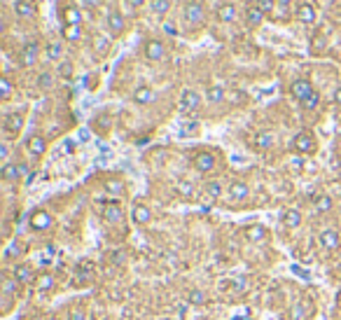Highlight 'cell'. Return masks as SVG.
Wrapping results in <instances>:
<instances>
[{
  "label": "cell",
  "mask_w": 341,
  "mask_h": 320,
  "mask_svg": "<svg viewBox=\"0 0 341 320\" xmlns=\"http://www.w3.org/2000/svg\"><path fill=\"white\" fill-rule=\"evenodd\" d=\"M318 243L320 248H325V250H339L341 248V236H339V231L332 227H327L320 231V236H318Z\"/></svg>",
  "instance_id": "18"
},
{
  "label": "cell",
  "mask_w": 341,
  "mask_h": 320,
  "mask_svg": "<svg viewBox=\"0 0 341 320\" xmlns=\"http://www.w3.org/2000/svg\"><path fill=\"white\" fill-rule=\"evenodd\" d=\"M178 190L182 192V194H187V197H192V194H194V187H192L189 183H180V185H178Z\"/></svg>",
  "instance_id": "45"
},
{
  "label": "cell",
  "mask_w": 341,
  "mask_h": 320,
  "mask_svg": "<svg viewBox=\"0 0 341 320\" xmlns=\"http://www.w3.org/2000/svg\"><path fill=\"white\" fill-rule=\"evenodd\" d=\"M264 12L257 5H253V7H248L246 9V21H248V26H253V28H257V26H262V21H264Z\"/></svg>",
  "instance_id": "30"
},
{
  "label": "cell",
  "mask_w": 341,
  "mask_h": 320,
  "mask_svg": "<svg viewBox=\"0 0 341 320\" xmlns=\"http://www.w3.org/2000/svg\"><path fill=\"white\" fill-rule=\"evenodd\" d=\"M54 87V75L52 73H40L38 75V89H42V92H47V89H52Z\"/></svg>",
  "instance_id": "38"
},
{
  "label": "cell",
  "mask_w": 341,
  "mask_h": 320,
  "mask_svg": "<svg viewBox=\"0 0 341 320\" xmlns=\"http://www.w3.org/2000/svg\"><path fill=\"white\" fill-rule=\"evenodd\" d=\"M152 211H150V206H145V204H133L131 208V220L133 224H138V227H145V224H150L152 222Z\"/></svg>",
  "instance_id": "21"
},
{
  "label": "cell",
  "mask_w": 341,
  "mask_h": 320,
  "mask_svg": "<svg viewBox=\"0 0 341 320\" xmlns=\"http://www.w3.org/2000/svg\"><path fill=\"white\" fill-rule=\"evenodd\" d=\"M334 106L341 107V87H337V92H334Z\"/></svg>",
  "instance_id": "50"
},
{
  "label": "cell",
  "mask_w": 341,
  "mask_h": 320,
  "mask_svg": "<svg viewBox=\"0 0 341 320\" xmlns=\"http://www.w3.org/2000/svg\"><path fill=\"white\" fill-rule=\"evenodd\" d=\"M337 302H339V306H341V292H339V297H337Z\"/></svg>",
  "instance_id": "53"
},
{
  "label": "cell",
  "mask_w": 341,
  "mask_h": 320,
  "mask_svg": "<svg viewBox=\"0 0 341 320\" xmlns=\"http://www.w3.org/2000/svg\"><path fill=\"white\" fill-rule=\"evenodd\" d=\"M101 217L108 224H117V222L124 220V211L119 206V201H108V204H103L101 206Z\"/></svg>",
  "instance_id": "14"
},
{
  "label": "cell",
  "mask_w": 341,
  "mask_h": 320,
  "mask_svg": "<svg viewBox=\"0 0 341 320\" xmlns=\"http://www.w3.org/2000/svg\"><path fill=\"white\" fill-rule=\"evenodd\" d=\"M227 197H229V201H246V199L250 197L248 183H243V180H232L229 187H227Z\"/></svg>",
  "instance_id": "20"
},
{
  "label": "cell",
  "mask_w": 341,
  "mask_h": 320,
  "mask_svg": "<svg viewBox=\"0 0 341 320\" xmlns=\"http://www.w3.org/2000/svg\"><path fill=\"white\" fill-rule=\"evenodd\" d=\"M12 276L16 278V283L19 285H33V281H35V271H33V267L28 264V262H16L14 267H12Z\"/></svg>",
  "instance_id": "11"
},
{
  "label": "cell",
  "mask_w": 341,
  "mask_h": 320,
  "mask_svg": "<svg viewBox=\"0 0 341 320\" xmlns=\"http://www.w3.org/2000/svg\"><path fill=\"white\" fill-rule=\"evenodd\" d=\"M0 157H2V159L7 161V157H9V145H7V140H5V143L0 145Z\"/></svg>",
  "instance_id": "48"
},
{
  "label": "cell",
  "mask_w": 341,
  "mask_h": 320,
  "mask_svg": "<svg viewBox=\"0 0 341 320\" xmlns=\"http://www.w3.org/2000/svg\"><path fill=\"white\" fill-rule=\"evenodd\" d=\"M313 313V306L309 302H295L283 316V320H309Z\"/></svg>",
  "instance_id": "15"
},
{
  "label": "cell",
  "mask_w": 341,
  "mask_h": 320,
  "mask_svg": "<svg viewBox=\"0 0 341 320\" xmlns=\"http://www.w3.org/2000/svg\"><path fill=\"white\" fill-rule=\"evenodd\" d=\"M45 56H47V61H52V63H61L63 59V45L61 42H47L45 47Z\"/></svg>",
  "instance_id": "29"
},
{
  "label": "cell",
  "mask_w": 341,
  "mask_h": 320,
  "mask_svg": "<svg viewBox=\"0 0 341 320\" xmlns=\"http://www.w3.org/2000/svg\"><path fill=\"white\" fill-rule=\"evenodd\" d=\"M56 73H59L61 77H70V75H73V63H70V61H61V63H59V68H56Z\"/></svg>",
  "instance_id": "43"
},
{
  "label": "cell",
  "mask_w": 341,
  "mask_h": 320,
  "mask_svg": "<svg viewBox=\"0 0 341 320\" xmlns=\"http://www.w3.org/2000/svg\"><path fill=\"white\" fill-rule=\"evenodd\" d=\"M325 35H316V38L311 40V52H323L325 49Z\"/></svg>",
  "instance_id": "42"
},
{
  "label": "cell",
  "mask_w": 341,
  "mask_h": 320,
  "mask_svg": "<svg viewBox=\"0 0 341 320\" xmlns=\"http://www.w3.org/2000/svg\"><path fill=\"white\" fill-rule=\"evenodd\" d=\"M290 150L295 154H313L318 150V140H316V136H313L311 131H299V133L292 138Z\"/></svg>",
  "instance_id": "2"
},
{
  "label": "cell",
  "mask_w": 341,
  "mask_h": 320,
  "mask_svg": "<svg viewBox=\"0 0 341 320\" xmlns=\"http://www.w3.org/2000/svg\"><path fill=\"white\" fill-rule=\"evenodd\" d=\"M143 54H145L148 61H164V59H166V45H164L162 40L150 38V40H145V45H143Z\"/></svg>",
  "instance_id": "9"
},
{
  "label": "cell",
  "mask_w": 341,
  "mask_h": 320,
  "mask_svg": "<svg viewBox=\"0 0 341 320\" xmlns=\"http://www.w3.org/2000/svg\"><path fill=\"white\" fill-rule=\"evenodd\" d=\"M280 222H283L285 229H297L302 224V213H299L297 208H287V211H283V215H280Z\"/></svg>",
  "instance_id": "25"
},
{
  "label": "cell",
  "mask_w": 341,
  "mask_h": 320,
  "mask_svg": "<svg viewBox=\"0 0 341 320\" xmlns=\"http://www.w3.org/2000/svg\"><path fill=\"white\" fill-rule=\"evenodd\" d=\"M33 288L38 290V292H52V290L56 288V276L52 274V271H40L38 276H35V281H33Z\"/></svg>",
  "instance_id": "22"
},
{
  "label": "cell",
  "mask_w": 341,
  "mask_h": 320,
  "mask_svg": "<svg viewBox=\"0 0 341 320\" xmlns=\"http://www.w3.org/2000/svg\"><path fill=\"white\" fill-rule=\"evenodd\" d=\"M108 31H110V35H112V38L124 35L126 21H124V14H122L119 9H110V12H108Z\"/></svg>",
  "instance_id": "17"
},
{
  "label": "cell",
  "mask_w": 341,
  "mask_h": 320,
  "mask_svg": "<svg viewBox=\"0 0 341 320\" xmlns=\"http://www.w3.org/2000/svg\"><path fill=\"white\" fill-rule=\"evenodd\" d=\"M26 150H28V154H31L33 159H42L45 152H47V138L40 136V133L28 136V140H26Z\"/></svg>",
  "instance_id": "16"
},
{
  "label": "cell",
  "mask_w": 341,
  "mask_h": 320,
  "mask_svg": "<svg viewBox=\"0 0 341 320\" xmlns=\"http://www.w3.org/2000/svg\"><path fill=\"white\" fill-rule=\"evenodd\" d=\"M101 5H103V0H85V7H93V9H96V7H101Z\"/></svg>",
  "instance_id": "49"
},
{
  "label": "cell",
  "mask_w": 341,
  "mask_h": 320,
  "mask_svg": "<svg viewBox=\"0 0 341 320\" xmlns=\"http://www.w3.org/2000/svg\"><path fill=\"white\" fill-rule=\"evenodd\" d=\"M93 276H96V264H93L91 259H82V262H78V267H75V283L89 285V283L93 281Z\"/></svg>",
  "instance_id": "12"
},
{
  "label": "cell",
  "mask_w": 341,
  "mask_h": 320,
  "mask_svg": "<svg viewBox=\"0 0 341 320\" xmlns=\"http://www.w3.org/2000/svg\"><path fill=\"white\" fill-rule=\"evenodd\" d=\"M311 204H313V208H316L318 213H330V211L334 208V199L330 197V194L318 192V194H313V197H311Z\"/></svg>",
  "instance_id": "24"
},
{
  "label": "cell",
  "mask_w": 341,
  "mask_h": 320,
  "mask_svg": "<svg viewBox=\"0 0 341 320\" xmlns=\"http://www.w3.org/2000/svg\"><path fill=\"white\" fill-rule=\"evenodd\" d=\"M40 42L38 40H31V42H26V45L19 49V66H23V68H31V66H35L38 63V56H40Z\"/></svg>",
  "instance_id": "7"
},
{
  "label": "cell",
  "mask_w": 341,
  "mask_h": 320,
  "mask_svg": "<svg viewBox=\"0 0 341 320\" xmlns=\"http://www.w3.org/2000/svg\"><path fill=\"white\" fill-rule=\"evenodd\" d=\"M192 166L199 171V173H213L217 166L215 152L213 150H196L192 154Z\"/></svg>",
  "instance_id": "5"
},
{
  "label": "cell",
  "mask_w": 341,
  "mask_h": 320,
  "mask_svg": "<svg viewBox=\"0 0 341 320\" xmlns=\"http://www.w3.org/2000/svg\"><path fill=\"white\" fill-rule=\"evenodd\" d=\"M236 7H234L232 2H227V5H222V7L217 9V16H220V21H225V23H232L236 21Z\"/></svg>",
  "instance_id": "36"
},
{
  "label": "cell",
  "mask_w": 341,
  "mask_h": 320,
  "mask_svg": "<svg viewBox=\"0 0 341 320\" xmlns=\"http://www.w3.org/2000/svg\"><path fill=\"white\" fill-rule=\"evenodd\" d=\"M12 92H14V87H12V80H9V77H2V80H0V99H2V101H9Z\"/></svg>",
  "instance_id": "40"
},
{
  "label": "cell",
  "mask_w": 341,
  "mask_h": 320,
  "mask_svg": "<svg viewBox=\"0 0 341 320\" xmlns=\"http://www.w3.org/2000/svg\"><path fill=\"white\" fill-rule=\"evenodd\" d=\"M243 236L250 243H266L271 238V231L264 227V224H246L243 227Z\"/></svg>",
  "instance_id": "10"
},
{
  "label": "cell",
  "mask_w": 341,
  "mask_h": 320,
  "mask_svg": "<svg viewBox=\"0 0 341 320\" xmlns=\"http://www.w3.org/2000/svg\"><path fill=\"white\" fill-rule=\"evenodd\" d=\"M63 23L66 26H82V12L78 7H66L63 9Z\"/></svg>",
  "instance_id": "31"
},
{
  "label": "cell",
  "mask_w": 341,
  "mask_h": 320,
  "mask_svg": "<svg viewBox=\"0 0 341 320\" xmlns=\"http://www.w3.org/2000/svg\"><path fill=\"white\" fill-rule=\"evenodd\" d=\"M157 99V92L150 87V84H140V87H136L131 94V101L136 103V106H150V103H155Z\"/></svg>",
  "instance_id": "19"
},
{
  "label": "cell",
  "mask_w": 341,
  "mask_h": 320,
  "mask_svg": "<svg viewBox=\"0 0 341 320\" xmlns=\"http://www.w3.org/2000/svg\"><path fill=\"white\" fill-rule=\"evenodd\" d=\"M145 2H148V0H126V5H129V7H131V9H138V7H143Z\"/></svg>",
  "instance_id": "47"
},
{
  "label": "cell",
  "mask_w": 341,
  "mask_h": 320,
  "mask_svg": "<svg viewBox=\"0 0 341 320\" xmlns=\"http://www.w3.org/2000/svg\"><path fill=\"white\" fill-rule=\"evenodd\" d=\"M63 40L80 42L82 40V26H63Z\"/></svg>",
  "instance_id": "37"
},
{
  "label": "cell",
  "mask_w": 341,
  "mask_h": 320,
  "mask_svg": "<svg viewBox=\"0 0 341 320\" xmlns=\"http://www.w3.org/2000/svg\"><path fill=\"white\" fill-rule=\"evenodd\" d=\"M164 31L169 33V35H178V28H175V23H170V21L164 23Z\"/></svg>",
  "instance_id": "46"
},
{
  "label": "cell",
  "mask_w": 341,
  "mask_h": 320,
  "mask_svg": "<svg viewBox=\"0 0 341 320\" xmlns=\"http://www.w3.org/2000/svg\"><path fill=\"white\" fill-rule=\"evenodd\" d=\"M52 224H54V217H52V213L45 211V208H35V211H31V215H28V227H31V231H35V234L49 231Z\"/></svg>",
  "instance_id": "3"
},
{
  "label": "cell",
  "mask_w": 341,
  "mask_h": 320,
  "mask_svg": "<svg viewBox=\"0 0 341 320\" xmlns=\"http://www.w3.org/2000/svg\"><path fill=\"white\" fill-rule=\"evenodd\" d=\"M203 99L199 92H194V89H185L182 92V96H180V112L182 114H192L196 112L199 107H201Z\"/></svg>",
  "instance_id": "8"
},
{
  "label": "cell",
  "mask_w": 341,
  "mask_h": 320,
  "mask_svg": "<svg viewBox=\"0 0 341 320\" xmlns=\"http://www.w3.org/2000/svg\"><path fill=\"white\" fill-rule=\"evenodd\" d=\"M108 262L112 264V267H122V264L126 262V255H124L122 250H119V248H115V250H110V252H108Z\"/></svg>",
  "instance_id": "39"
},
{
  "label": "cell",
  "mask_w": 341,
  "mask_h": 320,
  "mask_svg": "<svg viewBox=\"0 0 341 320\" xmlns=\"http://www.w3.org/2000/svg\"><path fill=\"white\" fill-rule=\"evenodd\" d=\"M222 192H225L222 180H206V185H203V197L208 199V201H217V199L222 197Z\"/></svg>",
  "instance_id": "27"
},
{
  "label": "cell",
  "mask_w": 341,
  "mask_h": 320,
  "mask_svg": "<svg viewBox=\"0 0 341 320\" xmlns=\"http://www.w3.org/2000/svg\"><path fill=\"white\" fill-rule=\"evenodd\" d=\"M273 5H276V0H257V7L262 9L264 14H269V12H273Z\"/></svg>",
  "instance_id": "44"
},
{
  "label": "cell",
  "mask_w": 341,
  "mask_h": 320,
  "mask_svg": "<svg viewBox=\"0 0 341 320\" xmlns=\"http://www.w3.org/2000/svg\"><path fill=\"white\" fill-rule=\"evenodd\" d=\"M273 133L271 131H262V133H257V138H255V147L257 150H271L273 147Z\"/></svg>",
  "instance_id": "35"
},
{
  "label": "cell",
  "mask_w": 341,
  "mask_h": 320,
  "mask_svg": "<svg viewBox=\"0 0 341 320\" xmlns=\"http://www.w3.org/2000/svg\"><path fill=\"white\" fill-rule=\"evenodd\" d=\"M103 187H105V192H108L110 197H124V194H126V183L122 180V178H117V176L115 178H108Z\"/></svg>",
  "instance_id": "26"
},
{
  "label": "cell",
  "mask_w": 341,
  "mask_h": 320,
  "mask_svg": "<svg viewBox=\"0 0 341 320\" xmlns=\"http://www.w3.org/2000/svg\"><path fill=\"white\" fill-rule=\"evenodd\" d=\"M182 19H185L187 26H201L203 19H206V5H203L201 0H189L185 5Z\"/></svg>",
  "instance_id": "6"
},
{
  "label": "cell",
  "mask_w": 341,
  "mask_h": 320,
  "mask_svg": "<svg viewBox=\"0 0 341 320\" xmlns=\"http://www.w3.org/2000/svg\"><path fill=\"white\" fill-rule=\"evenodd\" d=\"M206 302H208V295H206L203 290L192 288L189 292H187V304H192V306H203Z\"/></svg>",
  "instance_id": "33"
},
{
  "label": "cell",
  "mask_w": 341,
  "mask_h": 320,
  "mask_svg": "<svg viewBox=\"0 0 341 320\" xmlns=\"http://www.w3.org/2000/svg\"><path fill=\"white\" fill-rule=\"evenodd\" d=\"M14 14L19 16V19H35V16H38V7H35L33 0H16Z\"/></svg>",
  "instance_id": "23"
},
{
  "label": "cell",
  "mask_w": 341,
  "mask_h": 320,
  "mask_svg": "<svg viewBox=\"0 0 341 320\" xmlns=\"http://www.w3.org/2000/svg\"><path fill=\"white\" fill-rule=\"evenodd\" d=\"M295 16L302 23H313V21H316V16H318V12H316V7H313L311 2H302V5L297 7Z\"/></svg>",
  "instance_id": "28"
},
{
  "label": "cell",
  "mask_w": 341,
  "mask_h": 320,
  "mask_svg": "<svg viewBox=\"0 0 341 320\" xmlns=\"http://www.w3.org/2000/svg\"><path fill=\"white\" fill-rule=\"evenodd\" d=\"M225 96H227L225 87H220V84H213V87L206 89V101H208V103H222Z\"/></svg>",
  "instance_id": "34"
},
{
  "label": "cell",
  "mask_w": 341,
  "mask_h": 320,
  "mask_svg": "<svg viewBox=\"0 0 341 320\" xmlns=\"http://www.w3.org/2000/svg\"><path fill=\"white\" fill-rule=\"evenodd\" d=\"M70 320H85V313L78 311V313H70Z\"/></svg>",
  "instance_id": "51"
},
{
  "label": "cell",
  "mask_w": 341,
  "mask_h": 320,
  "mask_svg": "<svg viewBox=\"0 0 341 320\" xmlns=\"http://www.w3.org/2000/svg\"><path fill=\"white\" fill-rule=\"evenodd\" d=\"M23 176H28V164L26 161H5L0 168V178L5 183H19Z\"/></svg>",
  "instance_id": "4"
},
{
  "label": "cell",
  "mask_w": 341,
  "mask_h": 320,
  "mask_svg": "<svg viewBox=\"0 0 341 320\" xmlns=\"http://www.w3.org/2000/svg\"><path fill=\"white\" fill-rule=\"evenodd\" d=\"M318 106H320V94L318 92H313L309 99L302 103V107L306 110V112H311V110H318Z\"/></svg>",
  "instance_id": "41"
},
{
  "label": "cell",
  "mask_w": 341,
  "mask_h": 320,
  "mask_svg": "<svg viewBox=\"0 0 341 320\" xmlns=\"http://www.w3.org/2000/svg\"><path fill=\"white\" fill-rule=\"evenodd\" d=\"M313 92H316V89H313V84H311L306 77H299V80H295V82L290 84V94H292V99L299 101V103H304Z\"/></svg>",
  "instance_id": "13"
},
{
  "label": "cell",
  "mask_w": 341,
  "mask_h": 320,
  "mask_svg": "<svg viewBox=\"0 0 341 320\" xmlns=\"http://www.w3.org/2000/svg\"><path fill=\"white\" fill-rule=\"evenodd\" d=\"M148 7L155 16H164V14H169L170 0H148Z\"/></svg>",
  "instance_id": "32"
},
{
  "label": "cell",
  "mask_w": 341,
  "mask_h": 320,
  "mask_svg": "<svg viewBox=\"0 0 341 320\" xmlns=\"http://www.w3.org/2000/svg\"><path fill=\"white\" fill-rule=\"evenodd\" d=\"M23 122H26V107L21 110H14V112H7L2 117V133H5V140H12L21 133Z\"/></svg>",
  "instance_id": "1"
},
{
  "label": "cell",
  "mask_w": 341,
  "mask_h": 320,
  "mask_svg": "<svg viewBox=\"0 0 341 320\" xmlns=\"http://www.w3.org/2000/svg\"><path fill=\"white\" fill-rule=\"evenodd\" d=\"M278 2H280V7L285 9V7H287V5H290V2H292V0H278Z\"/></svg>",
  "instance_id": "52"
}]
</instances>
